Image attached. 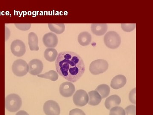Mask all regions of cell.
Returning a JSON list of instances; mask_svg holds the SVG:
<instances>
[{
    "label": "cell",
    "mask_w": 153,
    "mask_h": 115,
    "mask_svg": "<svg viewBox=\"0 0 153 115\" xmlns=\"http://www.w3.org/2000/svg\"><path fill=\"white\" fill-rule=\"evenodd\" d=\"M57 73L66 80L75 82L82 76L85 66L82 58L70 51L60 52L55 60Z\"/></svg>",
    "instance_id": "cell-1"
},
{
    "label": "cell",
    "mask_w": 153,
    "mask_h": 115,
    "mask_svg": "<svg viewBox=\"0 0 153 115\" xmlns=\"http://www.w3.org/2000/svg\"><path fill=\"white\" fill-rule=\"evenodd\" d=\"M22 105V99L18 95L11 94L6 97L5 106L6 110L9 112H17L21 108Z\"/></svg>",
    "instance_id": "cell-2"
},
{
    "label": "cell",
    "mask_w": 153,
    "mask_h": 115,
    "mask_svg": "<svg viewBox=\"0 0 153 115\" xmlns=\"http://www.w3.org/2000/svg\"><path fill=\"white\" fill-rule=\"evenodd\" d=\"M104 42L107 47L115 49L119 47L121 40L120 36L117 32L109 31L105 35Z\"/></svg>",
    "instance_id": "cell-3"
},
{
    "label": "cell",
    "mask_w": 153,
    "mask_h": 115,
    "mask_svg": "<svg viewBox=\"0 0 153 115\" xmlns=\"http://www.w3.org/2000/svg\"><path fill=\"white\" fill-rule=\"evenodd\" d=\"M12 69L15 75L19 77L24 76L29 72V65L25 60L18 59L13 63Z\"/></svg>",
    "instance_id": "cell-4"
},
{
    "label": "cell",
    "mask_w": 153,
    "mask_h": 115,
    "mask_svg": "<svg viewBox=\"0 0 153 115\" xmlns=\"http://www.w3.org/2000/svg\"><path fill=\"white\" fill-rule=\"evenodd\" d=\"M108 68V63L103 59H97L91 63L89 71L93 75H99L105 72Z\"/></svg>",
    "instance_id": "cell-5"
},
{
    "label": "cell",
    "mask_w": 153,
    "mask_h": 115,
    "mask_svg": "<svg viewBox=\"0 0 153 115\" xmlns=\"http://www.w3.org/2000/svg\"><path fill=\"white\" fill-rule=\"evenodd\" d=\"M73 100L74 105L76 106H84L88 103V95L85 90H79L74 94Z\"/></svg>",
    "instance_id": "cell-6"
},
{
    "label": "cell",
    "mask_w": 153,
    "mask_h": 115,
    "mask_svg": "<svg viewBox=\"0 0 153 115\" xmlns=\"http://www.w3.org/2000/svg\"><path fill=\"white\" fill-rule=\"evenodd\" d=\"M43 110L46 115H59L60 113V106L53 100L46 102L43 106Z\"/></svg>",
    "instance_id": "cell-7"
},
{
    "label": "cell",
    "mask_w": 153,
    "mask_h": 115,
    "mask_svg": "<svg viewBox=\"0 0 153 115\" xmlns=\"http://www.w3.org/2000/svg\"><path fill=\"white\" fill-rule=\"evenodd\" d=\"M11 50L13 54L17 57H22L26 51L25 44L20 40H14L11 44Z\"/></svg>",
    "instance_id": "cell-8"
},
{
    "label": "cell",
    "mask_w": 153,
    "mask_h": 115,
    "mask_svg": "<svg viewBox=\"0 0 153 115\" xmlns=\"http://www.w3.org/2000/svg\"><path fill=\"white\" fill-rule=\"evenodd\" d=\"M29 72L33 75H38L43 71L44 64L41 60L38 59H34L30 60L28 63Z\"/></svg>",
    "instance_id": "cell-9"
},
{
    "label": "cell",
    "mask_w": 153,
    "mask_h": 115,
    "mask_svg": "<svg viewBox=\"0 0 153 115\" xmlns=\"http://www.w3.org/2000/svg\"><path fill=\"white\" fill-rule=\"evenodd\" d=\"M59 91L61 96L64 97H71L75 91V87L72 82L66 81L61 84L59 88Z\"/></svg>",
    "instance_id": "cell-10"
},
{
    "label": "cell",
    "mask_w": 153,
    "mask_h": 115,
    "mask_svg": "<svg viewBox=\"0 0 153 115\" xmlns=\"http://www.w3.org/2000/svg\"><path fill=\"white\" fill-rule=\"evenodd\" d=\"M43 41L47 48H55L58 44V38L55 33L49 32L43 36Z\"/></svg>",
    "instance_id": "cell-11"
},
{
    "label": "cell",
    "mask_w": 153,
    "mask_h": 115,
    "mask_svg": "<svg viewBox=\"0 0 153 115\" xmlns=\"http://www.w3.org/2000/svg\"><path fill=\"white\" fill-rule=\"evenodd\" d=\"M127 82L124 75H118L113 78L111 82V87L114 89L117 90L123 87Z\"/></svg>",
    "instance_id": "cell-12"
},
{
    "label": "cell",
    "mask_w": 153,
    "mask_h": 115,
    "mask_svg": "<svg viewBox=\"0 0 153 115\" xmlns=\"http://www.w3.org/2000/svg\"><path fill=\"white\" fill-rule=\"evenodd\" d=\"M120 98L117 95L110 96L105 102V106L107 109L111 110L114 107L119 105L121 103Z\"/></svg>",
    "instance_id": "cell-13"
},
{
    "label": "cell",
    "mask_w": 153,
    "mask_h": 115,
    "mask_svg": "<svg viewBox=\"0 0 153 115\" xmlns=\"http://www.w3.org/2000/svg\"><path fill=\"white\" fill-rule=\"evenodd\" d=\"M91 32L97 36H101L106 33L108 29L106 24H93L91 25Z\"/></svg>",
    "instance_id": "cell-14"
},
{
    "label": "cell",
    "mask_w": 153,
    "mask_h": 115,
    "mask_svg": "<svg viewBox=\"0 0 153 115\" xmlns=\"http://www.w3.org/2000/svg\"><path fill=\"white\" fill-rule=\"evenodd\" d=\"M88 104L91 106H97L101 102L102 97L96 90L91 91L88 94Z\"/></svg>",
    "instance_id": "cell-15"
},
{
    "label": "cell",
    "mask_w": 153,
    "mask_h": 115,
    "mask_svg": "<svg viewBox=\"0 0 153 115\" xmlns=\"http://www.w3.org/2000/svg\"><path fill=\"white\" fill-rule=\"evenodd\" d=\"M28 44L31 51H38L39 48L38 47V38L36 33L31 32L28 36Z\"/></svg>",
    "instance_id": "cell-16"
},
{
    "label": "cell",
    "mask_w": 153,
    "mask_h": 115,
    "mask_svg": "<svg viewBox=\"0 0 153 115\" xmlns=\"http://www.w3.org/2000/svg\"><path fill=\"white\" fill-rule=\"evenodd\" d=\"M91 35L87 32H83L79 33L77 38L79 44L82 46L89 45L91 42Z\"/></svg>",
    "instance_id": "cell-17"
},
{
    "label": "cell",
    "mask_w": 153,
    "mask_h": 115,
    "mask_svg": "<svg viewBox=\"0 0 153 115\" xmlns=\"http://www.w3.org/2000/svg\"><path fill=\"white\" fill-rule=\"evenodd\" d=\"M58 53L54 48H47L44 51V56L45 59L49 62H54L56 60Z\"/></svg>",
    "instance_id": "cell-18"
},
{
    "label": "cell",
    "mask_w": 153,
    "mask_h": 115,
    "mask_svg": "<svg viewBox=\"0 0 153 115\" xmlns=\"http://www.w3.org/2000/svg\"><path fill=\"white\" fill-rule=\"evenodd\" d=\"M96 91L101 96L102 99H104L109 95L110 89L108 85L105 84H100L97 87Z\"/></svg>",
    "instance_id": "cell-19"
},
{
    "label": "cell",
    "mask_w": 153,
    "mask_h": 115,
    "mask_svg": "<svg viewBox=\"0 0 153 115\" xmlns=\"http://www.w3.org/2000/svg\"><path fill=\"white\" fill-rule=\"evenodd\" d=\"M48 27L50 31L57 34H61L65 30V25L63 24H49Z\"/></svg>",
    "instance_id": "cell-20"
},
{
    "label": "cell",
    "mask_w": 153,
    "mask_h": 115,
    "mask_svg": "<svg viewBox=\"0 0 153 115\" xmlns=\"http://www.w3.org/2000/svg\"><path fill=\"white\" fill-rule=\"evenodd\" d=\"M38 76L39 78H46V79L50 80L52 81H55L58 79L59 75L57 72L55 70H51L44 74L39 75Z\"/></svg>",
    "instance_id": "cell-21"
},
{
    "label": "cell",
    "mask_w": 153,
    "mask_h": 115,
    "mask_svg": "<svg viewBox=\"0 0 153 115\" xmlns=\"http://www.w3.org/2000/svg\"><path fill=\"white\" fill-rule=\"evenodd\" d=\"M109 115H125V111L122 107H115L110 110Z\"/></svg>",
    "instance_id": "cell-22"
},
{
    "label": "cell",
    "mask_w": 153,
    "mask_h": 115,
    "mask_svg": "<svg viewBox=\"0 0 153 115\" xmlns=\"http://www.w3.org/2000/svg\"><path fill=\"white\" fill-rule=\"evenodd\" d=\"M136 26L135 24H122L121 25L123 30L126 32L132 31L136 28Z\"/></svg>",
    "instance_id": "cell-23"
},
{
    "label": "cell",
    "mask_w": 153,
    "mask_h": 115,
    "mask_svg": "<svg viewBox=\"0 0 153 115\" xmlns=\"http://www.w3.org/2000/svg\"><path fill=\"white\" fill-rule=\"evenodd\" d=\"M125 115H136V107L130 105L125 109Z\"/></svg>",
    "instance_id": "cell-24"
},
{
    "label": "cell",
    "mask_w": 153,
    "mask_h": 115,
    "mask_svg": "<svg viewBox=\"0 0 153 115\" xmlns=\"http://www.w3.org/2000/svg\"><path fill=\"white\" fill-rule=\"evenodd\" d=\"M129 99L132 103L136 104V88L131 91L129 94Z\"/></svg>",
    "instance_id": "cell-25"
},
{
    "label": "cell",
    "mask_w": 153,
    "mask_h": 115,
    "mask_svg": "<svg viewBox=\"0 0 153 115\" xmlns=\"http://www.w3.org/2000/svg\"><path fill=\"white\" fill-rule=\"evenodd\" d=\"M15 25L19 30H22V31H27V30H29L31 28V24H15Z\"/></svg>",
    "instance_id": "cell-26"
},
{
    "label": "cell",
    "mask_w": 153,
    "mask_h": 115,
    "mask_svg": "<svg viewBox=\"0 0 153 115\" xmlns=\"http://www.w3.org/2000/svg\"><path fill=\"white\" fill-rule=\"evenodd\" d=\"M69 115H86L82 110L79 109H74L70 111Z\"/></svg>",
    "instance_id": "cell-27"
},
{
    "label": "cell",
    "mask_w": 153,
    "mask_h": 115,
    "mask_svg": "<svg viewBox=\"0 0 153 115\" xmlns=\"http://www.w3.org/2000/svg\"><path fill=\"white\" fill-rule=\"evenodd\" d=\"M16 115H29L27 112L25 111L22 110V111H19L18 113L16 114Z\"/></svg>",
    "instance_id": "cell-28"
}]
</instances>
